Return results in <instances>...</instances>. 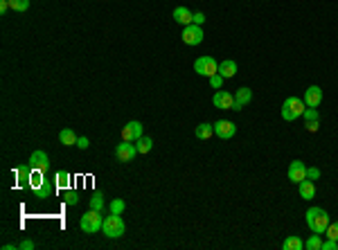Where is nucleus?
<instances>
[{
    "mask_svg": "<svg viewBox=\"0 0 338 250\" xmlns=\"http://www.w3.org/2000/svg\"><path fill=\"white\" fill-rule=\"evenodd\" d=\"M304 219H307L309 230L316 232V234H325L327 226L332 223V221H329V214L320 208H309L307 214H304Z\"/></svg>",
    "mask_w": 338,
    "mask_h": 250,
    "instance_id": "nucleus-1",
    "label": "nucleus"
},
{
    "mask_svg": "<svg viewBox=\"0 0 338 250\" xmlns=\"http://www.w3.org/2000/svg\"><path fill=\"white\" fill-rule=\"evenodd\" d=\"M102 226H104V219H102V212H99V210H88L79 221V228L86 232V234H95V232H99L102 230Z\"/></svg>",
    "mask_w": 338,
    "mask_h": 250,
    "instance_id": "nucleus-2",
    "label": "nucleus"
},
{
    "mask_svg": "<svg viewBox=\"0 0 338 250\" xmlns=\"http://www.w3.org/2000/svg\"><path fill=\"white\" fill-rule=\"evenodd\" d=\"M304 99L300 97H286L282 104V117L286 120V122H293V120H298V117L304 113Z\"/></svg>",
    "mask_w": 338,
    "mask_h": 250,
    "instance_id": "nucleus-3",
    "label": "nucleus"
},
{
    "mask_svg": "<svg viewBox=\"0 0 338 250\" xmlns=\"http://www.w3.org/2000/svg\"><path fill=\"white\" fill-rule=\"evenodd\" d=\"M102 230H104V234L108 239H117V237H122L124 230H126V226H124V221L120 214H113L111 216H106L104 219V226H102Z\"/></svg>",
    "mask_w": 338,
    "mask_h": 250,
    "instance_id": "nucleus-4",
    "label": "nucleus"
},
{
    "mask_svg": "<svg viewBox=\"0 0 338 250\" xmlns=\"http://www.w3.org/2000/svg\"><path fill=\"white\" fill-rule=\"evenodd\" d=\"M194 70H196L198 74H203V77H212V74L219 72V63L212 59V56H198L196 61H194Z\"/></svg>",
    "mask_w": 338,
    "mask_h": 250,
    "instance_id": "nucleus-5",
    "label": "nucleus"
},
{
    "mask_svg": "<svg viewBox=\"0 0 338 250\" xmlns=\"http://www.w3.org/2000/svg\"><path fill=\"white\" fill-rule=\"evenodd\" d=\"M183 43L185 45H201L203 43V38H205V34H203V30H201V25H187L183 30Z\"/></svg>",
    "mask_w": 338,
    "mask_h": 250,
    "instance_id": "nucleus-6",
    "label": "nucleus"
},
{
    "mask_svg": "<svg viewBox=\"0 0 338 250\" xmlns=\"http://www.w3.org/2000/svg\"><path fill=\"white\" fill-rule=\"evenodd\" d=\"M115 156L120 162H131V160L138 156V149H135V142H120L115 146Z\"/></svg>",
    "mask_w": 338,
    "mask_h": 250,
    "instance_id": "nucleus-7",
    "label": "nucleus"
},
{
    "mask_svg": "<svg viewBox=\"0 0 338 250\" xmlns=\"http://www.w3.org/2000/svg\"><path fill=\"white\" fill-rule=\"evenodd\" d=\"M286 176H289L291 183L295 185H300L304 178H307V165L302 162V160H293L289 165V171H286Z\"/></svg>",
    "mask_w": 338,
    "mask_h": 250,
    "instance_id": "nucleus-8",
    "label": "nucleus"
},
{
    "mask_svg": "<svg viewBox=\"0 0 338 250\" xmlns=\"http://www.w3.org/2000/svg\"><path fill=\"white\" fill-rule=\"evenodd\" d=\"M142 124L138 122V120H133V122H129L126 126H122V140L124 142H138L142 138Z\"/></svg>",
    "mask_w": 338,
    "mask_h": 250,
    "instance_id": "nucleus-9",
    "label": "nucleus"
},
{
    "mask_svg": "<svg viewBox=\"0 0 338 250\" xmlns=\"http://www.w3.org/2000/svg\"><path fill=\"white\" fill-rule=\"evenodd\" d=\"M237 133V124L228 122V120H216L214 122V135H219L221 140H230Z\"/></svg>",
    "mask_w": 338,
    "mask_h": 250,
    "instance_id": "nucleus-10",
    "label": "nucleus"
},
{
    "mask_svg": "<svg viewBox=\"0 0 338 250\" xmlns=\"http://www.w3.org/2000/svg\"><path fill=\"white\" fill-rule=\"evenodd\" d=\"M212 102H214L216 108H221V110H232V106H234V95H230L228 90H216V92H214V97H212Z\"/></svg>",
    "mask_w": 338,
    "mask_h": 250,
    "instance_id": "nucleus-11",
    "label": "nucleus"
},
{
    "mask_svg": "<svg viewBox=\"0 0 338 250\" xmlns=\"http://www.w3.org/2000/svg\"><path fill=\"white\" fill-rule=\"evenodd\" d=\"M27 165H30L34 171H45V169H48V165H50L48 153H45V151H32L30 162H27Z\"/></svg>",
    "mask_w": 338,
    "mask_h": 250,
    "instance_id": "nucleus-12",
    "label": "nucleus"
},
{
    "mask_svg": "<svg viewBox=\"0 0 338 250\" xmlns=\"http://www.w3.org/2000/svg\"><path fill=\"white\" fill-rule=\"evenodd\" d=\"M320 102H322V90H320V86H309L307 90H304V104L309 108H318Z\"/></svg>",
    "mask_w": 338,
    "mask_h": 250,
    "instance_id": "nucleus-13",
    "label": "nucleus"
},
{
    "mask_svg": "<svg viewBox=\"0 0 338 250\" xmlns=\"http://www.w3.org/2000/svg\"><path fill=\"white\" fill-rule=\"evenodd\" d=\"M56 189H59V185H56V180H50V178H43V183H41V187L36 189V196L41 198V201H48V198H52V196L56 194Z\"/></svg>",
    "mask_w": 338,
    "mask_h": 250,
    "instance_id": "nucleus-14",
    "label": "nucleus"
},
{
    "mask_svg": "<svg viewBox=\"0 0 338 250\" xmlns=\"http://www.w3.org/2000/svg\"><path fill=\"white\" fill-rule=\"evenodd\" d=\"M172 16H174V20H176L178 25H183V27H187V25L194 23V14H192L187 7H176Z\"/></svg>",
    "mask_w": 338,
    "mask_h": 250,
    "instance_id": "nucleus-15",
    "label": "nucleus"
},
{
    "mask_svg": "<svg viewBox=\"0 0 338 250\" xmlns=\"http://www.w3.org/2000/svg\"><path fill=\"white\" fill-rule=\"evenodd\" d=\"M298 192H300V198H302V201H311V198L316 196V185H314V180L304 178V180L298 185Z\"/></svg>",
    "mask_w": 338,
    "mask_h": 250,
    "instance_id": "nucleus-16",
    "label": "nucleus"
},
{
    "mask_svg": "<svg viewBox=\"0 0 338 250\" xmlns=\"http://www.w3.org/2000/svg\"><path fill=\"white\" fill-rule=\"evenodd\" d=\"M219 74H221L223 79H232L234 74H237V63L232 59H226V61L219 63Z\"/></svg>",
    "mask_w": 338,
    "mask_h": 250,
    "instance_id": "nucleus-17",
    "label": "nucleus"
},
{
    "mask_svg": "<svg viewBox=\"0 0 338 250\" xmlns=\"http://www.w3.org/2000/svg\"><path fill=\"white\" fill-rule=\"evenodd\" d=\"M32 167L25 165V167H18L16 169V178H18V187H30V178H32Z\"/></svg>",
    "mask_w": 338,
    "mask_h": 250,
    "instance_id": "nucleus-18",
    "label": "nucleus"
},
{
    "mask_svg": "<svg viewBox=\"0 0 338 250\" xmlns=\"http://www.w3.org/2000/svg\"><path fill=\"white\" fill-rule=\"evenodd\" d=\"M212 133H214V124H208V122L198 124L194 128V135H196L198 140H208V138H212Z\"/></svg>",
    "mask_w": 338,
    "mask_h": 250,
    "instance_id": "nucleus-19",
    "label": "nucleus"
},
{
    "mask_svg": "<svg viewBox=\"0 0 338 250\" xmlns=\"http://www.w3.org/2000/svg\"><path fill=\"white\" fill-rule=\"evenodd\" d=\"M135 149H138V153H140V156H144V153H149L151 149H154V140H151L149 135H142L140 140L135 142Z\"/></svg>",
    "mask_w": 338,
    "mask_h": 250,
    "instance_id": "nucleus-20",
    "label": "nucleus"
},
{
    "mask_svg": "<svg viewBox=\"0 0 338 250\" xmlns=\"http://www.w3.org/2000/svg\"><path fill=\"white\" fill-rule=\"evenodd\" d=\"M250 99H252V90H250V88H246V86L234 92V102H237V104H241V106H246Z\"/></svg>",
    "mask_w": 338,
    "mask_h": 250,
    "instance_id": "nucleus-21",
    "label": "nucleus"
},
{
    "mask_svg": "<svg viewBox=\"0 0 338 250\" xmlns=\"http://www.w3.org/2000/svg\"><path fill=\"white\" fill-rule=\"evenodd\" d=\"M59 140H61V144L72 146V144H77V135H74L72 128H63L61 133H59Z\"/></svg>",
    "mask_w": 338,
    "mask_h": 250,
    "instance_id": "nucleus-22",
    "label": "nucleus"
},
{
    "mask_svg": "<svg viewBox=\"0 0 338 250\" xmlns=\"http://www.w3.org/2000/svg\"><path fill=\"white\" fill-rule=\"evenodd\" d=\"M282 248H284V250H302V248H304V244H302V239H300V237L291 234L289 239H284Z\"/></svg>",
    "mask_w": 338,
    "mask_h": 250,
    "instance_id": "nucleus-23",
    "label": "nucleus"
},
{
    "mask_svg": "<svg viewBox=\"0 0 338 250\" xmlns=\"http://www.w3.org/2000/svg\"><path fill=\"white\" fill-rule=\"evenodd\" d=\"M54 180H56V185H59V189H68L70 187V174H68L66 169H61V171H56V176H54Z\"/></svg>",
    "mask_w": 338,
    "mask_h": 250,
    "instance_id": "nucleus-24",
    "label": "nucleus"
},
{
    "mask_svg": "<svg viewBox=\"0 0 338 250\" xmlns=\"http://www.w3.org/2000/svg\"><path fill=\"white\" fill-rule=\"evenodd\" d=\"M304 248L307 250H322V239H320V234H311V237L304 241Z\"/></svg>",
    "mask_w": 338,
    "mask_h": 250,
    "instance_id": "nucleus-25",
    "label": "nucleus"
},
{
    "mask_svg": "<svg viewBox=\"0 0 338 250\" xmlns=\"http://www.w3.org/2000/svg\"><path fill=\"white\" fill-rule=\"evenodd\" d=\"M90 210H104V194H99V192H95L90 198Z\"/></svg>",
    "mask_w": 338,
    "mask_h": 250,
    "instance_id": "nucleus-26",
    "label": "nucleus"
},
{
    "mask_svg": "<svg viewBox=\"0 0 338 250\" xmlns=\"http://www.w3.org/2000/svg\"><path fill=\"white\" fill-rule=\"evenodd\" d=\"M9 7L14 12H27L30 9V0H9Z\"/></svg>",
    "mask_w": 338,
    "mask_h": 250,
    "instance_id": "nucleus-27",
    "label": "nucleus"
},
{
    "mask_svg": "<svg viewBox=\"0 0 338 250\" xmlns=\"http://www.w3.org/2000/svg\"><path fill=\"white\" fill-rule=\"evenodd\" d=\"M124 208H126V203H124L122 198H113V201H111V212L113 214H122Z\"/></svg>",
    "mask_w": 338,
    "mask_h": 250,
    "instance_id": "nucleus-28",
    "label": "nucleus"
},
{
    "mask_svg": "<svg viewBox=\"0 0 338 250\" xmlns=\"http://www.w3.org/2000/svg\"><path fill=\"white\" fill-rule=\"evenodd\" d=\"M63 201L68 203V205H77L79 203V194L74 192V189H66V198Z\"/></svg>",
    "mask_w": 338,
    "mask_h": 250,
    "instance_id": "nucleus-29",
    "label": "nucleus"
},
{
    "mask_svg": "<svg viewBox=\"0 0 338 250\" xmlns=\"http://www.w3.org/2000/svg\"><path fill=\"white\" fill-rule=\"evenodd\" d=\"M325 234L329 239H334V241H338V221H336V223H329V226H327Z\"/></svg>",
    "mask_w": 338,
    "mask_h": 250,
    "instance_id": "nucleus-30",
    "label": "nucleus"
},
{
    "mask_svg": "<svg viewBox=\"0 0 338 250\" xmlns=\"http://www.w3.org/2000/svg\"><path fill=\"white\" fill-rule=\"evenodd\" d=\"M302 117H304V122L307 120H320V113H318V108H304V113H302Z\"/></svg>",
    "mask_w": 338,
    "mask_h": 250,
    "instance_id": "nucleus-31",
    "label": "nucleus"
},
{
    "mask_svg": "<svg viewBox=\"0 0 338 250\" xmlns=\"http://www.w3.org/2000/svg\"><path fill=\"white\" fill-rule=\"evenodd\" d=\"M210 86H212L214 90H221V86H223V77H221L219 72L212 74V77H210Z\"/></svg>",
    "mask_w": 338,
    "mask_h": 250,
    "instance_id": "nucleus-32",
    "label": "nucleus"
},
{
    "mask_svg": "<svg viewBox=\"0 0 338 250\" xmlns=\"http://www.w3.org/2000/svg\"><path fill=\"white\" fill-rule=\"evenodd\" d=\"M320 128V120H307V131L309 133H316Z\"/></svg>",
    "mask_w": 338,
    "mask_h": 250,
    "instance_id": "nucleus-33",
    "label": "nucleus"
},
{
    "mask_svg": "<svg viewBox=\"0 0 338 250\" xmlns=\"http://www.w3.org/2000/svg\"><path fill=\"white\" fill-rule=\"evenodd\" d=\"M307 178H309V180L320 178V169H316V167H307Z\"/></svg>",
    "mask_w": 338,
    "mask_h": 250,
    "instance_id": "nucleus-34",
    "label": "nucleus"
},
{
    "mask_svg": "<svg viewBox=\"0 0 338 250\" xmlns=\"http://www.w3.org/2000/svg\"><path fill=\"white\" fill-rule=\"evenodd\" d=\"M336 248H338V241H334V239L322 241V250H336Z\"/></svg>",
    "mask_w": 338,
    "mask_h": 250,
    "instance_id": "nucleus-35",
    "label": "nucleus"
},
{
    "mask_svg": "<svg viewBox=\"0 0 338 250\" xmlns=\"http://www.w3.org/2000/svg\"><path fill=\"white\" fill-rule=\"evenodd\" d=\"M18 248H20V250H32V248H34V241L25 239V241H20V244H18Z\"/></svg>",
    "mask_w": 338,
    "mask_h": 250,
    "instance_id": "nucleus-36",
    "label": "nucleus"
},
{
    "mask_svg": "<svg viewBox=\"0 0 338 250\" xmlns=\"http://www.w3.org/2000/svg\"><path fill=\"white\" fill-rule=\"evenodd\" d=\"M203 23H205V14L196 12V14H194V25H203Z\"/></svg>",
    "mask_w": 338,
    "mask_h": 250,
    "instance_id": "nucleus-37",
    "label": "nucleus"
},
{
    "mask_svg": "<svg viewBox=\"0 0 338 250\" xmlns=\"http://www.w3.org/2000/svg\"><path fill=\"white\" fill-rule=\"evenodd\" d=\"M88 144H90L88 138H77V144H74V146H79V149H88Z\"/></svg>",
    "mask_w": 338,
    "mask_h": 250,
    "instance_id": "nucleus-38",
    "label": "nucleus"
},
{
    "mask_svg": "<svg viewBox=\"0 0 338 250\" xmlns=\"http://www.w3.org/2000/svg\"><path fill=\"white\" fill-rule=\"evenodd\" d=\"M7 9H12V7H9V0H0V14H5Z\"/></svg>",
    "mask_w": 338,
    "mask_h": 250,
    "instance_id": "nucleus-39",
    "label": "nucleus"
},
{
    "mask_svg": "<svg viewBox=\"0 0 338 250\" xmlns=\"http://www.w3.org/2000/svg\"><path fill=\"white\" fill-rule=\"evenodd\" d=\"M16 248H18L16 244H5V246H2V250H16Z\"/></svg>",
    "mask_w": 338,
    "mask_h": 250,
    "instance_id": "nucleus-40",
    "label": "nucleus"
}]
</instances>
